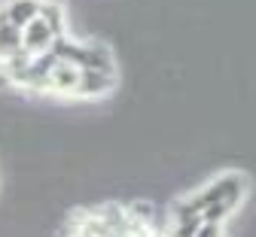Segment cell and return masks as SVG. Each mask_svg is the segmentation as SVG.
<instances>
[{
  "instance_id": "6da1fadb",
  "label": "cell",
  "mask_w": 256,
  "mask_h": 237,
  "mask_svg": "<svg viewBox=\"0 0 256 237\" xmlns=\"http://www.w3.org/2000/svg\"><path fill=\"white\" fill-rule=\"evenodd\" d=\"M244 192H247V180H244L241 174L229 171V174H220L216 180H210L204 189H198L196 195L186 198V201L202 213V210L210 207V204H229V207H238L241 198H244Z\"/></svg>"
},
{
  "instance_id": "7a4b0ae2",
  "label": "cell",
  "mask_w": 256,
  "mask_h": 237,
  "mask_svg": "<svg viewBox=\"0 0 256 237\" xmlns=\"http://www.w3.org/2000/svg\"><path fill=\"white\" fill-rule=\"evenodd\" d=\"M55 43V33L46 27L43 18H34L30 24L22 27V49L30 55V58H37V55H46Z\"/></svg>"
},
{
  "instance_id": "3957f363",
  "label": "cell",
  "mask_w": 256,
  "mask_h": 237,
  "mask_svg": "<svg viewBox=\"0 0 256 237\" xmlns=\"http://www.w3.org/2000/svg\"><path fill=\"white\" fill-rule=\"evenodd\" d=\"M116 88V73H92V70H80V82L74 97H104Z\"/></svg>"
},
{
  "instance_id": "277c9868",
  "label": "cell",
  "mask_w": 256,
  "mask_h": 237,
  "mask_svg": "<svg viewBox=\"0 0 256 237\" xmlns=\"http://www.w3.org/2000/svg\"><path fill=\"white\" fill-rule=\"evenodd\" d=\"M76 82H80V70L74 64H64V61H55L52 73H49V82H46V91H55V94H70L76 91Z\"/></svg>"
},
{
  "instance_id": "5b68a950",
  "label": "cell",
  "mask_w": 256,
  "mask_h": 237,
  "mask_svg": "<svg viewBox=\"0 0 256 237\" xmlns=\"http://www.w3.org/2000/svg\"><path fill=\"white\" fill-rule=\"evenodd\" d=\"M37 9H40V0H10L6 6H0L4 18H6L16 30H22L24 24L34 21V18H37Z\"/></svg>"
},
{
  "instance_id": "8992f818",
  "label": "cell",
  "mask_w": 256,
  "mask_h": 237,
  "mask_svg": "<svg viewBox=\"0 0 256 237\" xmlns=\"http://www.w3.org/2000/svg\"><path fill=\"white\" fill-rule=\"evenodd\" d=\"M37 18L46 21V27L55 33V37H64V6L58 3V0H40Z\"/></svg>"
},
{
  "instance_id": "52a82bcc",
  "label": "cell",
  "mask_w": 256,
  "mask_h": 237,
  "mask_svg": "<svg viewBox=\"0 0 256 237\" xmlns=\"http://www.w3.org/2000/svg\"><path fill=\"white\" fill-rule=\"evenodd\" d=\"M18 49H22V30H16L4 18V12H0V58H6V55H12Z\"/></svg>"
},
{
  "instance_id": "ba28073f",
  "label": "cell",
  "mask_w": 256,
  "mask_h": 237,
  "mask_svg": "<svg viewBox=\"0 0 256 237\" xmlns=\"http://www.w3.org/2000/svg\"><path fill=\"white\" fill-rule=\"evenodd\" d=\"M196 237H222V225H216V222H202L198 231H196Z\"/></svg>"
},
{
  "instance_id": "9c48e42d",
  "label": "cell",
  "mask_w": 256,
  "mask_h": 237,
  "mask_svg": "<svg viewBox=\"0 0 256 237\" xmlns=\"http://www.w3.org/2000/svg\"><path fill=\"white\" fill-rule=\"evenodd\" d=\"M144 237H168V234H162V231H152V228H150V231H146Z\"/></svg>"
}]
</instances>
